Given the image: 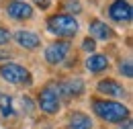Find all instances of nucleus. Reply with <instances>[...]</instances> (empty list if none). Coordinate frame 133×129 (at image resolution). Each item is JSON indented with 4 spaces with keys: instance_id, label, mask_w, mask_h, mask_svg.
<instances>
[{
    "instance_id": "a211bd4d",
    "label": "nucleus",
    "mask_w": 133,
    "mask_h": 129,
    "mask_svg": "<svg viewBox=\"0 0 133 129\" xmlns=\"http://www.w3.org/2000/svg\"><path fill=\"white\" fill-rule=\"evenodd\" d=\"M8 41H10V31L4 29V27H0V45H6Z\"/></svg>"
},
{
    "instance_id": "0eeeda50",
    "label": "nucleus",
    "mask_w": 133,
    "mask_h": 129,
    "mask_svg": "<svg viewBox=\"0 0 133 129\" xmlns=\"http://www.w3.org/2000/svg\"><path fill=\"white\" fill-rule=\"evenodd\" d=\"M131 4L127 2V0H115L111 6H109V16L117 21V23H127V21H131Z\"/></svg>"
},
{
    "instance_id": "423d86ee",
    "label": "nucleus",
    "mask_w": 133,
    "mask_h": 129,
    "mask_svg": "<svg viewBox=\"0 0 133 129\" xmlns=\"http://www.w3.org/2000/svg\"><path fill=\"white\" fill-rule=\"evenodd\" d=\"M57 94L59 98H76L84 94V82L80 78H72V80H64L57 84Z\"/></svg>"
},
{
    "instance_id": "f03ea898",
    "label": "nucleus",
    "mask_w": 133,
    "mask_h": 129,
    "mask_svg": "<svg viewBox=\"0 0 133 129\" xmlns=\"http://www.w3.org/2000/svg\"><path fill=\"white\" fill-rule=\"evenodd\" d=\"M80 29L78 21L72 15H53L47 21V31L51 35H57V37H74Z\"/></svg>"
},
{
    "instance_id": "ddd939ff",
    "label": "nucleus",
    "mask_w": 133,
    "mask_h": 129,
    "mask_svg": "<svg viewBox=\"0 0 133 129\" xmlns=\"http://www.w3.org/2000/svg\"><path fill=\"white\" fill-rule=\"evenodd\" d=\"M70 129H92V119L86 113H76L70 115Z\"/></svg>"
},
{
    "instance_id": "7ed1b4c3",
    "label": "nucleus",
    "mask_w": 133,
    "mask_h": 129,
    "mask_svg": "<svg viewBox=\"0 0 133 129\" xmlns=\"http://www.w3.org/2000/svg\"><path fill=\"white\" fill-rule=\"evenodd\" d=\"M37 105L41 107V111L47 115H55L62 107V100H59V94H57V82H51L47 84L41 92H39V98H37Z\"/></svg>"
},
{
    "instance_id": "9b49d317",
    "label": "nucleus",
    "mask_w": 133,
    "mask_h": 129,
    "mask_svg": "<svg viewBox=\"0 0 133 129\" xmlns=\"http://www.w3.org/2000/svg\"><path fill=\"white\" fill-rule=\"evenodd\" d=\"M15 39H17L18 45L25 47V49H35V47H39V43H41V39H39L37 33L25 31V29H21V31L15 33Z\"/></svg>"
},
{
    "instance_id": "4468645a",
    "label": "nucleus",
    "mask_w": 133,
    "mask_h": 129,
    "mask_svg": "<svg viewBox=\"0 0 133 129\" xmlns=\"http://www.w3.org/2000/svg\"><path fill=\"white\" fill-rule=\"evenodd\" d=\"M0 113L2 117H12L15 115V107H12V98L4 92H0Z\"/></svg>"
},
{
    "instance_id": "f257e3e1",
    "label": "nucleus",
    "mask_w": 133,
    "mask_h": 129,
    "mask_svg": "<svg viewBox=\"0 0 133 129\" xmlns=\"http://www.w3.org/2000/svg\"><path fill=\"white\" fill-rule=\"evenodd\" d=\"M92 109L107 123H121L129 117V109L123 107L121 102H115V100H94Z\"/></svg>"
},
{
    "instance_id": "20e7f679",
    "label": "nucleus",
    "mask_w": 133,
    "mask_h": 129,
    "mask_svg": "<svg viewBox=\"0 0 133 129\" xmlns=\"http://www.w3.org/2000/svg\"><path fill=\"white\" fill-rule=\"evenodd\" d=\"M0 76L10 84H29L31 82V74L27 68L18 64H0Z\"/></svg>"
},
{
    "instance_id": "f8f14e48",
    "label": "nucleus",
    "mask_w": 133,
    "mask_h": 129,
    "mask_svg": "<svg viewBox=\"0 0 133 129\" xmlns=\"http://www.w3.org/2000/svg\"><path fill=\"white\" fill-rule=\"evenodd\" d=\"M109 68V57L107 55H100V53H92L88 60H86V70L96 74V72H102Z\"/></svg>"
},
{
    "instance_id": "2eb2a0df",
    "label": "nucleus",
    "mask_w": 133,
    "mask_h": 129,
    "mask_svg": "<svg viewBox=\"0 0 133 129\" xmlns=\"http://www.w3.org/2000/svg\"><path fill=\"white\" fill-rule=\"evenodd\" d=\"M66 15L70 12H74V15H80V10H82V4L78 2V0H66Z\"/></svg>"
},
{
    "instance_id": "1a4fd4ad",
    "label": "nucleus",
    "mask_w": 133,
    "mask_h": 129,
    "mask_svg": "<svg viewBox=\"0 0 133 129\" xmlns=\"http://www.w3.org/2000/svg\"><path fill=\"white\" fill-rule=\"evenodd\" d=\"M96 88H98L100 94H107V96H113V98H125V94H127L125 88H123L117 80H111V78L100 80Z\"/></svg>"
},
{
    "instance_id": "9d476101",
    "label": "nucleus",
    "mask_w": 133,
    "mask_h": 129,
    "mask_svg": "<svg viewBox=\"0 0 133 129\" xmlns=\"http://www.w3.org/2000/svg\"><path fill=\"white\" fill-rule=\"evenodd\" d=\"M88 31L92 35V39H100V41H109V39H113V29L107 25V23H102V21H92L90 25H88Z\"/></svg>"
},
{
    "instance_id": "aec40b11",
    "label": "nucleus",
    "mask_w": 133,
    "mask_h": 129,
    "mask_svg": "<svg viewBox=\"0 0 133 129\" xmlns=\"http://www.w3.org/2000/svg\"><path fill=\"white\" fill-rule=\"evenodd\" d=\"M121 129H131V125H129V123H127V125H125V127H121Z\"/></svg>"
},
{
    "instance_id": "6ab92c4d",
    "label": "nucleus",
    "mask_w": 133,
    "mask_h": 129,
    "mask_svg": "<svg viewBox=\"0 0 133 129\" xmlns=\"http://www.w3.org/2000/svg\"><path fill=\"white\" fill-rule=\"evenodd\" d=\"M35 4H37L39 8H47V6H49L51 2H49V0H35Z\"/></svg>"
},
{
    "instance_id": "6e6552de",
    "label": "nucleus",
    "mask_w": 133,
    "mask_h": 129,
    "mask_svg": "<svg viewBox=\"0 0 133 129\" xmlns=\"http://www.w3.org/2000/svg\"><path fill=\"white\" fill-rule=\"evenodd\" d=\"M6 12L15 21H25V18H31L33 16V6L27 4V2H23V0H12L6 6Z\"/></svg>"
},
{
    "instance_id": "dca6fc26",
    "label": "nucleus",
    "mask_w": 133,
    "mask_h": 129,
    "mask_svg": "<svg viewBox=\"0 0 133 129\" xmlns=\"http://www.w3.org/2000/svg\"><path fill=\"white\" fill-rule=\"evenodd\" d=\"M119 72L125 76V78H131L133 76V68H131V62H123V64L119 66Z\"/></svg>"
},
{
    "instance_id": "f3484780",
    "label": "nucleus",
    "mask_w": 133,
    "mask_h": 129,
    "mask_svg": "<svg viewBox=\"0 0 133 129\" xmlns=\"http://www.w3.org/2000/svg\"><path fill=\"white\" fill-rule=\"evenodd\" d=\"M82 49H84V51H88V53H92V51L96 49L94 39H90V37H88V39H84V41H82Z\"/></svg>"
},
{
    "instance_id": "39448f33",
    "label": "nucleus",
    "mask_w": 133,
    "mask_h": 129,
    "mask_svg": "<svg viewBox=\"0 0 133 129\" xmlns=\"http://www.w3.org/2000/svg\"><path fill=\"white\" fill-rule=\"evenodd\" d=\"M68 53H70V43L68 41H55L45 49V60H47V64L57 66L68 57Z\"/></svg>"
}]
</instances>
